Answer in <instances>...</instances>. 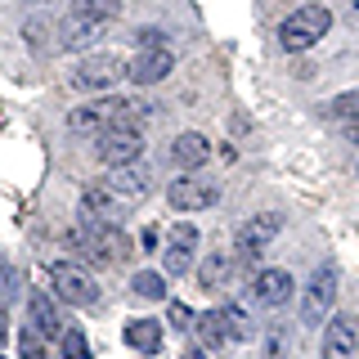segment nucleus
<instances>
[{
	"label": "nucleus",
	"mask_w": 359,
	"mask_h": 359,
	"mask_svg": "<svg viewBox=\"0 0 359 359\" xmlns=\"http://www.w3.org/2000/svg\"><path fill=\"white\" fill-rule=\"evenodd\" d=\"M67 243H72V256H81V261H95V265H121L130 256V243L121 229H112L104 220H81L72 233H67Z\"/></svg>",
	"instance_id": "nucleus-1"
},
{
	"label": "nucleus",
	"mask_w": 359,
	"mask_h": 359,
	"mask_svg": "<svg viewBox=\"0 0 359 359\" xmlns=\"http://www.w3.org/2000/svg\"><path fill=\"white\" fill-rule=\"evenodd\" d=\"M328 27H332V14L323 5H301L297 14L278 27V45H283L287 54H301V50H310V45H319Z\"/></svg>",
	"instance_id": "nucleus-2"
},
{
	"label": "nucleus",
	"mask_w": 359,
	"mask_h": 359,
	"mask_svg": "<svg viewBox=\"0 0 359 359\" xmlns=\"http://www.w3.org/2000/svg\"><path fill=\"white\" fill-rule=\"evenodd\" d=\"M126 121V99H95V104L86 108H72V117H67V130L72 135H86V140H99L104 130L121 126Z\"/></svg>",
	"instance_id": "nucleus-3"
},
{
	"label": "nucleus",
	"mask_w": 359,
	"mask_h": 359,
	"mask_svg": "<svg viewBox=\"0 0 359 359\" xmlns=\"http://www.w3.org/2000/svg\"><path fill=\"white\" fill-rule=\"evenodd\" d=\"M95 153H99V162H108V166L140 162V153H144V135H140V126L121 121V126H112V130H104V135L95 140Z\"/></svg>",
	"instance_id": "nucleus-4"
},
{
	"label": "nucleus",
	"mask_w": 359,
	"mask_h": 359,
	"mask_svg": "<svg viewBox=\"0 0 359 359\" xmlns=\"http://www.w3.org/2000/svg\"><path fill=\"white\" fill-rule=\"evenodd\" d=\"M278 229H283V216H278V211H261V216H252L238 229V243H233V252H238V261L243 265H256L261 261V247L269 243V238H278Z\"/></svg>",
	"instance_id": "nucleus-5"
},
{
	"label": "nucleus",
	"mask_w": 359,
	"mask_h": 359,
	"mask_svg": "<svg viewBox=\"0 0 359 359\" xmlns=\"http://www.w3.org/2000/svg\"><path fill=\"white\" fill-rule=\"evenodd\" d=\"M50 283H54V292H59L67 306H95V301H99L95 278H90L81 265H72V261L50 265Z\"/></svg>",
	"instance_id": "nucleus-6"
},
{
	"label": "nucleus",
	"mask_w": 359,
	"mask_h": 359,
	"mask_svg": "<svg viewBox=\"0 0 359 359\" xmlns=\"http://www.w3.org/2000/svg\"><path fill=\"white\" fill-rule=\"evenodd\" d=\"M332 301H337V269L319 265L310 274V283H306V297H301V319H306V323H323V314L332 310Z\"/></svg>",
	"instance_id": "nucleus-7"
},
{
	"label": "nucleus",
	"mask_w": 359,
	"mask_h": 359,
	"mask_svg": "<svg viewBox=\"0 0 359 359\" xmlns=\"http://www.w3.org/2000/svg\"><path fill=\"white\" fill-rule=\"evenodd\" d=\"M166 198H171L175 211H207L220 202V184L216 180H198V175H184L175 180L171 189H166Z\"/></svg>",
	"instance_id": "nucleus-8"
},
{
	"label": "nucleus",
	"mask_w": 359,
	"mask_h": 359,
	"mask_svg": "<svg viewBox=\"0 0 359 359\" xmlns=\"http://www.w3.org/2000/svg\"><path fill=\"white\" fill-rule=\"evenodd\" d=\"M121 76H126V63H121V59H112V54H95V59H86L72 72V86L76 90H108V86H117Z\"/></svg>",
	"instance_id": "nucleus-9"
},
{
	"label": "nucleus",
	"mask_w": 359,
	"mask_h": 359,
	"mask_svg": "<svg viewBox=\"0 0 359 359\" xmlns=\"http://www.w3.org/2000/svg\"><path fill=\"white\" fill-rule=\"evenodd\" d=\"M175 72V54L171 50H140L135 59L126 63V76L135 86H157Z\"/></svg>",
	"instance_id": "nucleus-10"
},
{
	"label": "nucleus",
	"mask_w": 359,
	"mask_h": 359,
	"mask_svg": "<svg viewBox=\"0 0 359 359\" xmlns=\"http://www.w3.org/2000/svg\"><path fill=\"white\" fill-rule=\"evenodd\" d=\"M359 351V328L351 314H332L323 323V359H355Z\"/></svg>",
	"instance_id": "nucleus-11"
},
{
	"label": "nucleus",
	"mask_w": 359,
	"mask_h": 359,
	"mask_svg": "<svg viewBox=\"0 0 359 359\" xmlns=\"http://www.w3.org/2000/svg\"><path fill=\"white\" fill-rule=\"evenodd\" d=\"M292 287H297V283H292L287 269H261V274L252 278V301L265 306V310H278V306H287Z\"/></svg>",
	"instance_id": "nucleus-12"
},
{
	"label": "nucleus",
	"mask_w": 359,
	"mask_h": 359,
	"mask_svg": "<svg viewBox=\"0 0 359 359\" xmlns=\"http://www.w3.org/2000/svg\"><path fill=\"white\" fill-rule=\"evenodd\" d=\"M171 162L180 166V171H198V166H207V162H211V140H207V135H198V130L175 135Z\"/></svg>",
	"instance_id": "nucleus-13"
},
{
	"label": "nucleus",
	"mask_w": 359,
	"mask_h": 359,
	"mask_svg": "<svg viewBox=\"0 0 359 359\" xmlns=\"http://www.w3.org/2000/svg\"><path fill=\"white\" fill-rule=\"evenodd\" d=\"M104 184L112 189V194H126V198H140V194H149V166H140V162H121V166H108V180Z\"/></svg>",
	"instance_id": "nucleus-14"
},
{
	"label": "nucleus",
	"mask_w": 359,
	"mask_h": 359,
	"mask_svg": "<svg viewBox=\"0 0 359 359\" xmlns=\"http://www.w3.org/2000/svg\"><path fill=\"white\" fill-rule=\"evenodd\" d=\"M121 337H126V346L140 351V355H157V351H162V323H157V319H130Z\"/></svg>",
	"instance_id": "nucleus-15"
},
{
	"label": "nucleus",
	"mask_w": 359,
	"mask_h": 359,
	"mask_svg": "<svg viewBox=\"0 0 359 359\" xmlns=\"http://www.w3.org/2000/svg\"><path fill=\"white\" fill-rule=\"evenodd\" d=\"M27 314H32V323H36L41 337H63V319H59V310H54V301L45 297V292H36V297L27 301Z\"/></svg>",
	"instance_id": "nucleus-16"
},
{
	"label": "nucleus",
	"mask_w": 359,
	"mask_h": 359,
	"mask_svg": "<svg viewBox=\"0 0 359 359\" xmlns=\"http://www.w3.org/2000/svg\"><path fill=\"white\" fill-rule=\"evenodd\" d=\"M229 269H233V256L216 252V256H207V261L198 265V283L216 292V287H224V283H229Z\"/></svg>",
	"instance_id": "nucleus-17"
},
{
	"label": "nucleus",
	"mask_w": 359,
	"mask_h": 359,
	"mask_svg": "<svg viewBox=\"0 0 359 359\" xmlns=\"http://www.w3.org/2000/svg\"><path fill=\"white\" fill-rule=\"evenodd\" d=\"M117 9H121V0H72V9H67V14H76V18L95 22V27H104Z\"/></svg>",
	"instance_id": "nucleus-18"
},
{
	"label": "nucleus",
	"mask_w": 359,
	"mask_h": 359,
	"mask_svg": "<svg viewBox=\"0 0 359 359\" xmlns=\"http://www.w3.org/2000/svg\"><path fill=\"white\" fill-rule=\"evenodd\" d=\"M194 328H198V337H202V346H224V341H229V328H224V314H220V310L198 314Z\"/></svg>",
	"instance_id": "nucleus-19"
},
{
	"label": "nucleus",
	"mask_w": 359,
	"mask_h": 359,
	"mask_svg": "<svg viewBox=\"0 0 359 359\" xmlns=\"http://www.w3.org/2000/svg\"><path fill=\"white\" fill-rule=\"evenodd\" d=\"M112 198H117V194H112L108 184H86V194H81V211H86L90 220H104V216H108V207H112Z\"/></svg>",
	"instance_id": "nucleus-20"
},
{
	"label": "nucleus",
	"mask_w": 359,
	"mask_h": 359,
	"mask_svg": "<svg viewBox=\"0 0 359 359\" xmlns=\"http://www.w3.org/2000/svg\"><path fill=\"white\" fill-rule=\"evenodd\" d=\"M220 314H224V328H229V341H252L256 337V323L243 306H224Z\"/></svg>",
	"instance_id": "nucleus-21"
},
{
	"label": "nucleus",
	"mask_w": 359,
	"mask_h": 359,
	"mask_svg": "<svg viewBox=\"0 0 359 359\" xmlns=\"http://www.w3.org/2000/svg\"><path fill=\"white\" fill-rule=\"evenodd\" d=\"M59 32H63V45H67V50H72V45H90V41L99 36L95 22H86V18H76V14H67Z\"/></svg>",
	"instance_id": "nucleus-22"
},
{
	"label": "nucleus",
	"mask_w": 359,
	"mask_h": 359,
	"mask_svg": "<svg viewBox=\"0 0 359 359\" xmlns=\"http://www.w3.org/2000/svg\"><path fill=\"white\" fill-rule=\"evenodd\" d=\"M130 292H135V297H144V301H162L166 297V278L153 274V269H140V274L130 278Z\"/></svg>",
	"instance_id": "nucleus-23"
},
{
	"label": "nucleus",
	"mask_w": 359,
	"mask_h": 359,
	"mask_svg": "<svg viewBox=\"0 0 359 359\" xmlns=\"http://www.w3.org/2000/svg\"><path fill=\"white\" fill-rule=\"evenodd\" d=\"M59 341H63V359H90V341H86V332H81V328L63 332Z\"/></svg>",
	"instance_id": "nucleus-24"
},
{
	"label": "nucleus",
	"mask_w": 359,
	"mask_h": 359,
	"mask_svg": "<svg viewBox=\"0 0 359 359\" xmlns=\"http://www.w3.org/2000/svg\"><path fill=\"white\" fill-rule=\"evenodd\" d=\"M287 328H283V323H274V328H269L265 332V359H283L287 355Z\"/></svg>",
	"instance_id": "nucleus-25"
},
{
	"label": "nucleus",
	"mask_w": 359,
	"mask_h": 359,
	"mask_svg": "<svg viewBox=\"0 0 359 359\" xmlns=\"http://www.w3.org/2000/svg\"><path fill=\"white\" fill-rule=\"evenodd\" d=\"M328 117H359V90H355V95H341V99H332V104H328Z\"/></svg>",
	"instance_id": "nucleus-26"
},
{
	"label": "nucleus",
	"mask_w": 359,
	"mask_h": 359,
	"mask_svg": "<svg viewBox=\"0 0 359 359\" xmlns=\"http://www.w3.org/2000/svg\"><path fill=\"white\" fill-rule=\"evenodd\" d=\"M189 265H194V252H184V247H166V274H184Z\"/></svg>",
	"instance_id": "nucleus-27"
},
{
	"label": "nucleus",
	"mask_w": 359,
	"mask_h": 359,
	"mask_svg": "<svg viewBox=\"0 0 359 359\" xmlns=\"http://www.w3.org/2000/svg\"><path fill=\"white\" fill-rule=\"evenodd\" d=\"M18 351H22V359H45V346L36 341V328H22V337H18Z\"/></svg>",
	"instance_id": "nucleus-28"
},
{
	"label": "nucleus",
	"mask_w": 359,
	"mask_h": 359,
	"mask_svg": "<svg viewBox=\"0 0 359 359\" xmlns=\"http://www.w3.org/2000/svg\"><path fill=\"white\" fill-rule=\"evenodd\" d=\"M171 247L194 252V247H198V229H194V224H175V229H171Z\"/></svg>",
	"instance_id": "nucleus-29"
},
{
	"label": "nucleus",
	"mask_w": 359,
	"mask_h": 359,
	"mask_svg": "<svg viewBox=\"0 0 359 359\" xmlns=\"http://www.w3.org/2000/svg\"><path fill=\"white\" fill-rule=\"evenodd\" d=\"M166 314H171V323H175V328H194V319H198V314L189 310L184 301H171V306H166Z\"/></svg>",
	"instance_id": "nucleus-30"
},
{
	"label": "nucleus",
	"mask_w": 359,
	"mask_h": 359,
	"mask_svg": "<svg viewBox=\"0 0 359 359\" xmlns=\"http://www.w3.org/2000/svg\"><path fill=\"white\" fill-rule=\"evenodd\" d=\"M22 36H27V45H32V50H41V45H45V22H36V18H32L27 27H22Z\"/></svg>",
	"instance_id": "nucleus-31"
},
{
	"label": "nucleus",
	"mask_w": 359,
	"mask_h": 359,
	"mask_svg": "<svg viewBox=\"0 0 359 359\" xmlns=\"http://www.w3.org/2000/svg\"><path fill=\"white\" fill-rule=\"evenodd\" d=\"M166 32H157V27H149V32H140V45H144V50H166Z\"/></svg>",
	"instance_id": "nucleus-32"
},
{
	"label": "nucleus",
	"mask_w": 359,
	"mask_h": 359,
	"mask_svg": "<svg viewBox=\"0 0 359 359\" xmlns=\"http://www.w3.org/2000/svg\"><path fill=\"white\" fill-rule=\"evenodd\" d=\"M5 337H9V310L0 306V341H5Z\"/></svg>",
	"instance_id": "nucleus-33"
},
{
	"label": "nucleus",
	"mask_w": 359,
	"mask_h": 359,
	"mask_svg": "<svg viewBox=\"0 0 359 359\" xmlns=\"http://www.w3.org/2000/svg\"><path fill=\"white\" fill-rule=\"evenodd\" d=\"M351 140H355V144H359V117H355V121H351Z\"/></svg>",
	"instance_id": "nucleus-34"
}]
</instances>
